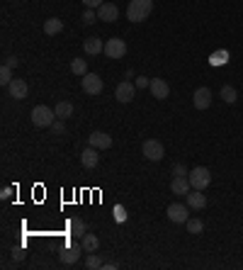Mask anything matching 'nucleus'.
Segmentation results:
<instances>
[{
    "instance_id": "f257e3e1",
    "label": "nucleus",
    "mask_w": 243,
    "mask_h": 270,
    "mask_svg": "<svg viewBox=\"0 0 243 270\" xmlns=\"http://www.w3.org/2000/svg\"><path fill=\"white\" fill-rule=\"evenodd\" d=\"M154 10V0H129V8H127V17L132 22H144L146 17Z\"/></svg>"
},
{
    "instance_id": "f03ea898",
    "label": "nucleus",
    "mask_w": 243,
    "mask_h": 270,
    "mask_svg": "<svg viewBox=\"0 0 243 270\" xmlns=\"http://www.w3.org/2000/svg\"><path fill=\"white\" fill-rule=\"evenodd\" d=\"M188 178H190V185H192V190H204V188H209L211 173H209V168H204V166H197V168H192L188 173Z\"/></svg>"
},
{
    "instance_id": "7ed1b4c3",
    "label": "nucleus",
    "mask_w": 243,
    "mask_h": 270,
    "mask_svg": "<svg viewBox=\"0 0 243 270\" xmlns=\"http://www.w3.org/2000/svg\"><path fill=\"white\" fill-rule=\"evenodd\" d=\"M54 117H56V112L51 110V107H46V105H37L32 110V122H34V127H51L54 124Z\"/></svg>"
},
{
    "instance_id": "20e7f679",
    "label": "nucleus",
    "mask_w": 243,
    "mask_h": 270,
    "mask_svg": "<svg viewBox=\"0 0 243 270\" xmlns=\"http://www.w3.org/2000/svg\"><path fill=\"white\" fill-rule=\"evenodd\" d=\"M168 219L173 222V224H188V219H190V207L188 204H180V202H173V204H168Z\"/></svg>"
},
{
    "instance_id": "39448f33",
    "label": "nucleus",
    "mask_w": 243,
    "mask_h": 270,
    "mask_svg": "<svg viewBox=\"0 0 243 270\" xmlns=\"http://www.w3.org/2000/svg\"><path fill=\"white\" fill-rule=\"evenodd\" d=\"M105 56L107 58H124L127 56V42L124 39H117V37H112L105 42Z\"/></svg>"
},
{
    "instance_id": "423d86ee",
    "label": "nucleus",
    "mask_w": 243,
    "mask_h": 270,
    "mask_svg": "<svg viewBox=\"0 0 243 270\" xmlns=\"http://www.w3.org/2000/svg\"><path fill=\"white\" fill-rule=\"evenodd\" d=\"M141 151H144V156L148 158V161H154V163L166 156V148H163V144H161V141H156V139H146L144 146H141Z\"/></svg>"
},
{
    "instance_id": "0eeeda50",
    "label": "nucleus",
    "mask_w": 243,
    "mask_h": 270,
    "mask_svg": "<svg viewBox=\"0 0 243 270\" xmlns=\"http://www.w3.org/2000/svg\"><path fill=\"white\" fill-rule=\"evenodd\" d=\"M80 253H83V244H76V241H71L64 251H61V263L64 265H73V263H78V258H80Z\"/></svg>"
},
{
    "instance_id": "6e6552de",
    "label": "nucleus",
    "mask_w": 243,
    "mask_h": 270,
    "mask_svg": "<svg viewBox=\"0 0 243 270\" xmlns=\"http://www.w3.org/2000/svg\"><path fill=\"white\" fill-rule=\"evenodd\" d=\"M8 93H10V98H15V100H24L29 95V85L22 78H12V83L8 85Z\"/></svg>"
},
{
    "instance_id": "1a4fd4ad",
    "label": "nucleus",
    "mask_w": 243,
    "mask_h": 270,
    "mask_svg": "<svg viewBox=\"0 0 243 270\" xmlns=\"http://www.w3.org/2000/svg\"><path fill=\"white\" fill-rule=\"evenodd\" d=\"M83 90L88 95H100L102 93V78H100L98 73H85L83 76Z\"/></svg>"
},
{
    "instance_id": "9d476101",
    "label": "nucleus",
    "mask_w": 243,
    "mask_h": 270,
    "mask_svg": "<svg viewBox=\"0 0 243 270\" xmlns=\"http://www.w3.org/2000/svg\"><path fill=\"white\" fill-rule=\"evenodd\" d=\"M134 95H136V85H134L132 80H124V83H119L117 85V90H114V98L119 102H132Z\"/></svg>"
},
{
    "instance_id": "9b49d317",
    "label": "nucleus",
    "mask_w": 243,
    "mask_h": 270,
    "mask_svg": "<svg viewBox=\"0 0 243 270\" xmlns=\"http://www.w3.org/2000/svg\"><path fill=\"white\" fill-rule=\"evenodd\" d=\"M117 17H119V8L114 3H102L98 8V20H102V22H114Z\"/></svg>"
},
{
    "instance_id": "f8f14e48",
    "label": "nucleus",
    "mask_w": 243,
    "mask_h": 270,
    "mask_svg": "<svg viewBox=\"0 0 243 270\" xmlns=\"http://www.w3.org/2000/svg\"><path fill=\"white\" fill-rule=\"evenodd\" d=\"M192 105H195L197 110H207L211 105V90L209 88H197L195 95H192Z\"/></svg>"
},
{
    "instance_id": "ddd939ff",
    "label": "nucleus",
    "mask_w": 243,
    "mask_h": 270,
    "mask_svg": "<svg viewBox=\"0 0 243 270\" xmlns=\"http://www.w3.org/2000/svg\"><path fill=\"white\" fill-rule=\"evenodd\" d=\"M148 88H151V95H154L156 100H166L168 95H170V85L163 78H154Z\"/></svg>"
},
{
    "instance_id": "4468645a",
    "label": "nucleus",
    "mask_w": 243,
    "mask_h": 270,
    "mask_svg": "<svg viewBox=\"0 0 243 270\" xmlns=\"http://www.w3.org/2000/svg\"><path fill=\"white\" fill-rule=\"evenodd\" d=\"M88 146L93 148H110L112 146V136L105 134V132H93V134L88 136Z\"/></svg>"
},
{
    "instance_id": "2eb2a0df",
    "label": "nucleus",
    "mask_w": 243,
    "mask_h": 270,
    "mask_svg": "<svg viewBox=\"0 0 243 270\" xmlns=\"http://www.w3.org/2000/svg\"><path fill=\"white\" fill-rule=\"evenodd\" d=\"M190 178L188 175H175L173 178V183H170V190H173V195H188L190 192Z\"/></svg>"
},
{
    "instance_id": "dca6fc26",
    "label": "nucleus",
    "mask_w": 243,
    "mask_h": 270,
    "mask_svg": "<svg viewBox=\"0 0 243 270\" xmlns=\"http://www.w3.org/2000/svg\"><path fill=\"white\" fill-rule=\"evenodd\" d=\"M185 197H188L190 209H204V207H207V197L202 195V190H192V192H188Z\"/></svg>"
},
{
    "instance_id": "f3484780",
    "label": "nucleus",
    "mask_w": 243,
    "mask_h": 270,
    "mask_svg": "<svg viewBox=\"0 0 243 270\" xmlns=\"http://www.w3.org/2000/svg\"><path fill=\"white\" fill-rule=\"evenodd\" d=\"M80 163L85 166V168H95L100 163V156H98V148H93V146H88L83 154H80Z\"/></svg>"
},
{
    "instance_id": "a211bd4d",
    "label": "nucleus",
    "mask_w": 243,
    "mask_h": 270,
    "mask_svg": "<svg viewBox=\"0 0 243 270\" xmlns=\"http://www.w3.org/2000/svg\"><path fill=\"white\" fill-rule=\"evenodd\" d=\"M83 49H85V54L95 56V54H100V51H105V44H102L100 37H88V39L83 42Z\"/></svg>"
},
{
    "instance_id": "6ab92c4d",
    "label": "nucleus",
    "mask_w": 243,
    "mask_h": 270,
    "mask_svg": "<svg viewBox=\"0 0 243 270\" xmlns=\"http://www.w3.org/2000/svg\"><path fill=\"white\" fill-rule=\"evenodd\" d=\"M68 231L73 234L76 238H83L88 234V229H85V222L80 219V217H73V219H68Z\"/></svg>"
},
{
    "instance_id": "aec40b11",
    "label": "nucleus",
    "mask_w": 243,
    "mask_h": 270,
    "mask_svg": "<svg viewBox=\"0 0 243 270\" xmlns=\"http://www.w3.org/2000/svg\"><path fill=\"white\" fill-rule=\"evenodd\" d=\"M58 32H64V20H58V17H49V20L44 22V34L56 37Z\"/></svg>"
},
{
    "instance_id": "412c9836",
    "label": "nucleus",
    "mask_w": 243,
    "mask_h": 270,
    "mask_svg": "<svg viewBox=\"0 0 243 270\" xmlns=\"http://www.w3.org/2000/svg\"><path fill=\"white\" fill-rule=\"evenodd\" d=\"M54 112H56L58 119H68V117H73V105H71L68 100H61V102H56Z\"/></svg>"
},
{
    "instance_id": "4be33fe9",
    "label": "nucleus",
    "mask_w": 243,
    "mask_h": 270,
    "mask_svg": "<svg viewBox=\"0 0 243 270\" xmlns=\"http://www.w3.org/2000/svg\"><path fill=\"white\" fill-rule=\"evenodd\" d=\"M80 244H83V251H85V253H95L100 248V238L95 236V234H85V236L80 238Z\"/></svg>"
},
{
    "instance_id": "5701e85b",
    "label": "nucleus",
    "mask_w": 243,
    "mask_h": 270,
    "mask_svg": "<svg viewBox=\"0 0 243 270\" xmlns=\"http://www.w3.org/2000/svg\"><path fill=\"white\" fill-rule=\"evenodd\" d=\"M221 100L226 102V105H233V102L238 100V93H236V88H233V85H224V88H221Z\"/></svg>"
},
{
    "instance_id": "b1692460",
    "label": "nucleus",
    "mask_w": 243,
    "mask_h": 270,
    "mask_svg": "<svg viewBox=\"0 0 243 270\" xmlns=\"http://www.w3.org/2000/svg\"><path fill=\"white\" fill-rule=\"evenodd\" d=\"M71 71H73V76H85L88 73V61L85 58H73L71 61Z\"/></svg>"
},
{
    "instance_id": "393cba45",
    "label": "nucleus",
    "mask_w": 243,
    "mask_h": 270,
    "mask_svg": "<svg viewBox=\"0 0 243 270\" xmlns=\"http://www.w3.org/2000/svg\"><path fill=\"white\" fill-rule=\"evenodd\" d=\"M202 231H204L202 219H188V234H202Z\"/></svg>"
},
{
    "instance_id": "a878e982",
    "label": "nucleus",
    "mask_w": 243,
    "mask_h": 270,
    "mask_svg": "<svg viewBox=\"0 0 243 270\" xmlns=\"http://www.w3.org/2000/svg\"><path fill=\"white\" fill-rule=\"evenodd\" d=\"M0 83H3L5 88L12 83V68L8 66V64H3V68H0Z\"/></svg>"
},
{
    "instance_id": "bb28decb",
    "label": "nucleus",
    "mask_w": 243,
    "mask_h": 270,
    "mask_svg": "<svg viewBox=\"0 0 243 270\" xmlns=\"http://www.w3.org/2000/svg\"><path fill=\"white\" fill-rule=\"evenodd\" d=\"M209 61L214 64V66H221V64H226V61H229V51H214Z\"/></svg>"
},
{
    "instance_id": "cd10ccee",
    "label": "nucleus",
    "mask_w": 243,
    "mask_h": 270,
    "mask_svg": "<svg viewBox=\"0 0 243 270\" xmlns=\"http://www.w3.org/2000/svg\"><path fill=\"white\" fill-rule=\"evenodd\" d=\"M85 268H90V270L102 268V260L98 258V253H88V258H85Z\"/></svg>"
},
{
    "instance_id": "c85d7f7f",
    "label": "nucleus",
    "mask_w": 243,
    "mask_h": 270,
    "mask_svg": "<svg viewBox=\"0 0 243 270\" xmlns=\"http://www.w3.org/2000/svg\"><path fill=\"white\" fill-rule=\"evenodd\" d=\"M95 20H98V12L93 10V8H88V10L83 12V22H85V24H93Z\"/></svg>"
},
{
    "instance_id": "c756f323",
    "label": "nucleus",
    "mask_w": 243,
    "mask_h": 270,
    "mask_svg": "<svg viewBox=\"0 0 243 270\" xmlns=\"http://www.w3.org/2000/svg\"><path fill=\"white\" fill-rule=\"evenodd\" d=\"M80 3H83L85 8H100V5H102L105 0H80Z\"/></svg>"
},
{
    "instance_id": "7c9ffc66",
    "label": "nucleus",
    "mask_w": 243,
    "mask_h": 270,
    "mask_svg": "<svg viewBox=\"0 0 243 270\" xmlns=\"http://www.w3.org/2000/svg\"><path fill=\"white\" fill-rule=\"evenodd\" d=\"M51 129H54V134H64V132H66V127H64L61 122H54L51 124Z\"/></svg>"
},
{
    "instance_id": "2f4dec72",
    "label": "nucleus",
    "mask_w": 243,
    "mask_h": 270,
    "mask_svg": "<svg viewBox=\"0 0 243 270\" xmlns=\"http://www.w3.org/2000/svg\"><path fill=\"white\" fill-rule=\"evenodd\" d=\"M148 85H151V80H148V78H144V76H141V78H136V88H148Z\"/></svg>"
},
{
    "instance_id": "473e14b6",
    "label": "nucleus",
    "mask_w": 243,
    "mask_h": 270,
    "mask_svg": "<svg viewBox=\"0 0 243 270\" xmlns=\"http://www.w3.org/2000/svg\"><path fill=\"white\" fill-rule=\"evenodd\" d=\"M5 64H8L10 68H17V64H20V58H17V56H8V58H5Z\"/></svg>"
},
{
    "instance_id": "72a5a7b5",
    "label": "nucleus",
    "mask_w": 243,
    "mask_h": 270,
    "mask_svg": "<svg viewBox=\"0 0 243 270\" xmlns=\"http://www.w3.org/2000/svg\"><path fill=\"white\" fill-rule=\"evenodd\" d=\"M12 258H15V260H22L24 258V251H22V248H17V251L12 248Z\"/></svg>"
},
{
    "instance_id": "f704fd0d",
    "label": "nucleus",
    "mask_w": 243,
    "mask_h": 270,
    "mask_svg": "<svg viewBox=\"0 0 243 270\" xmlns=\"http://www.w3.org/2000/svg\"><path fill=\"white\" fill-rule=\"evenodd\" d=\"M173 173H175V175H188V170H185V166H180V163H177L175 168H173Z\"/></svg>"
},
{
    "instance_id": "c9c22d12",
    "label": "nucleus",
    "mask_w": 243,
    "mask_h": 270,
    "mask_svg": "<svg viewBox=\"0 0 243 270\" xmlns=\"http://www.w3.org/2000/svg\"><path fill=\"white\" fill-rule=\"evenodd\" d=\"M102 268H107V270H114V268H117V263H102Z\"/></svg>"
}]
</instances>
